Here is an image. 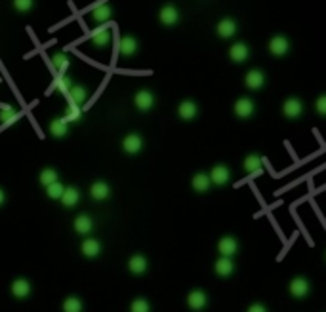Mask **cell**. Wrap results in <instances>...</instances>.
I'll use <instances>...</instances> for the list:
<instances>
[{
	"mask_svg": "<svg viewBox=\"0 0 326 312\" xmlns=\"http://www.w3.org/2000/svg\"><path fill=\"white\" fill-rule=\"evenodd\" d=\"M128 268H130V272L134 274H143L147 270V259L143 255H134L128 261Z\"/></svg>",
	"mask_w": 326,
	"mask_h": 312,
	"instance_id": "obj_28",
	"label": "cell"
},
{
	"mask_svg": "<svg viewBox=\"0 0 326 312\" xmlns=\"http://www.w3.org/2000/svg\"><path fill=\"white\" fill-rule=\"evenodd\" d=\"M244 84H246V88H250V90H260V88L265 84V74H263L260 69L248 70L246 76H244Z\"/></svg>",
	"mask_w": 326,
	"mask_h": 312,
	"instance_id": "obj_16",
	"label": "cell"
},
{
	"mask_svg": "<svg viewBox=\"0 0 326 312\" xmlns=\"http://www.w3.org/2000/svg\"><path fill=\"white\" fill-rule=\"evenodd\" d=\"M65 187L59 183V181H56V183H52V185H48L46 187V196L48 198H52V200H59L61 198V194H63Z\"/></svg>",
	"mask_w": 326,
	"mask_h": 312,
	"instance_id": "obj_33",
	"label": "cell"
},
{
	"mask_svg": "<svg viewBox=\"0 0 326 312\" xmlns=\"http://www.w3.org/2000/svg\"><path fill=\"white\" fill-rule=\"evenodd\" d=\"M40 183L44 185V187H48V185H52V183H56V181H59V175H57V172L54 170V168H44L42 172H40Z\"/></svg>",
	"mask_w": 326,
	"mask_h": 312,
	"instance_id": "obj_30",
	"label": "cell"
},
{
	"mask_svg": "<svg viewBox=\"0 0 326 312\" xmlns=\"http://www.w3.org/2000/svg\"><path fill=\"white\" fill-rule=\"evenodd\" d=\"M50 133H52L54 137H57V139H61V137H65V135L69 133V124L65 122L63 118H54V120L50 122Z\"/></svg>",
	"mask_w": 326,
	"mask_h": 312,
	"instance_id": "obj_25",
	"label": "cell"
},
{
	"mask_svg": "<svg viewBox=\"0 0 326 312\" xmlns=\"http://www.w3.org/2000/svg\"><path fill=\"white\" fill-rule=\"evenodd\" d=\"M32 6H34V0H14V8H16V12H21V14H27Z\"/></svg>",
	"mask_w": 326,
	"mask_h": 312,
	"instance_id": "obj_37",
	"label": "cell"
},
{
	"mask_svg": "<svg viewBox=\"0 0 326 312\" xmlns=\"http://www.w3.org/2000/svg\"><path fill=\"white\" fill-rule=\"evenodd\" d=\"M215 32H218V36H222V38H231V36L237 32V21L231 19V17H223L222 21L218 23V27H215Z\"/></svg>",
	"mask_w": 326,
	"mask_h": 312,
	"instance_id": "obj_12",
	"label": "cell"
},
{
	"mask_svg": "<svg viewBox=\"0 0 326 312\" xmlns=\"http://www.w3.org/2000/svg\"><path fill=\"white\" fill-rule=\"evenodd\" d=\"M63 312H82V301L79 297H67L63 301Z\"/></svg>",
	"mask_w": 326,
	"mask_h": 312,
	"instance_id": "obj_32",
	"label": "cell"
},
{
	"mask_svg": "<svg viewBox=\"0 0 326 312\" xmlns=\"http://www.w3.org/2000/svg\"><path fill=\"white\" fill-rule=\"evenodd\" d=\"M208 177H210V183H214L218 187H223V185H227L231 179V170L227 168L225 164H218L212 168V172L208 173Z\"/></svg>",
	"mask_w": 326,
	"mask_h": 312,
	"instance_id": "obj_1",
	"label": "cell"
},
{
	"mask_svg": "<svg viewBox=\"0 0 326 312\" xmlns=\"http://www.w3.org/2000/svg\"><path fill=\"white\" fill-rule=\"evenodd\" d=\"M248 312H267V308L263 306V304H260V303H256V304H252L250 308H248Z\"/></svg>",
	"mask_w": 326,
	"mask_h": 312,
	"instance_id": "obj_39",
	"label": "cell"
},
{
	"mask_svg": "<svg viewBox=\"0 0 326 312\" xmlns=\"http://www.w3.org/2000/svg\"><path fill=\"white\" fill-rule=\"evenodd\" d=\"M4 202H6V194H4V190L0 188V206H2Z\"/></svg>",
	"mask_w": 326,
	"mask_h": 312,
	"instance_id": "obj_40",
	"label": "cell"
},
{
	"mask_svg": "<svg viewBox=\"0 0 326 312\" xmlns=\"http://www.w3.org/2000/svg\"><path fill=\"white\" fill-rule=\"evenodd\" d=\"M111 17H113V8L107 2H103V4H99V6H96V8L92 10V19H94L96 23H105V21H109Z\"/></svg>",
	"mask_w": 326,
	"mask_h": 312,
	"instance_id": "obj_19",
	"label": "cell"
},
{
	"mask_svg": "<svg viewBox=\"0 0 326 312\" xmlns=\"http://www.w3.org/2000/svg\"><path fill=\"white\" fill-rule=\"evenodd\" d=\"M193 188L197 190V192H206L208 188H210V177H208V173H195V177L191 181Z\"/></svg>",
	"mask_w": 326,
	"mask_h": 312,
	"instance_id": "obj_27",
	"label": "cell"
},
{
	"mask_svg": "<svg viewBox=\"0 0 326 312\" xmlns=\"http://www.w3.org/2000/svg\"><path fill=\"white\" fill-rule=\"evenodd\" d=\"M262 164H263L262 156L248 154L246 158H244V172H248V173L260 172V170H262Z\"/></svg>",
	"mask_w": 326,
	"mask_h": 312,
	"instance_id": "obj_29",
	"label": "cell"
},
{
	"mask_svg": "<svg viewBox=\"0 0 326 312\" xmlns=\"http://www.w3.org/2000/svg\"><path fill=\"white\" fill-rule=\"evenodd\" d=\"M317 112L320 116H324L326 114V95H320L317 99Z\"/></svg>",
	"mask_w": 326,
	"mask_h": 312,
	"instance_id": "obj_38",
	"label": "cell"
},
{
	"mask_svg": "<svg viewBox=\"0 0 326 312\" xmlns=\"http://www.w3.org/2000/svg\"><path fill=\"white\" fill-rule=\"evenodd\" d=\"M282 112H284V116L290 118V120L300 118L303 114L302 99H298V97H288L286 101H284V105H282Z\"/></svg>",
	"mask_w": 326,
	"mask_h": 312,
	"instance_id": "obj_4",
	"label": "cell"
},
{
	"mask_svg": "<svg viewBox=\"0 0 326 312\" xmlns=\"http://www.w3.org/2000/svg\"><path fill=\"white\" fill-rule=\"evenodd\" d=\"M52 63H54V67H56L61 74H65V70L69 69V65H71V61H69V57L65 54H56L52 55Z\"/></svg>",
	"mask_w": 326,
	"mask_h": 312,
	"instance_id": "obj_31",
	"label": "cell"
},
{
	"mask_svg": "<svg viewBox=\"0 0 326 312\" xmlns=\"http://www.w3.org/2000/svg\"><path fill=\"white\" fill-rule=\"evenodd\" d=\"M29 293H31V284H29V280L17 278V280L12 282V295L16 297V299H25V297H29Z\"/></svg>",
	"mask_w": 326,
	"mask_h": 312,
	"instance_id": "obj_18",
	"label": "cell"
},
{
	"mask_svg": "<svg viewBox=\"0 0 326 312\" xmlns=\"http://www.w3.org/2000/svg\"><path fill=\"white\" fill-rule=\"evenodd\" d=\"M75 232L77 234H82V236H86V234L92 232V228H94V221L88 217V215H79V217L75 219Z\"/></svg>",
	"mask_w": 326,
	"mask_h": 312,
	"instance_id": "obj_23",
	"label": "cell"
},
{
	"mask_svg": "<svg viewBox=\"0 0 326 312\" xmlns=\"http://www.w3.org/2000/svg\"><path fill=\"white\" fill-rule=\"evenodd\" d=\"M82 118V109L80 107H69L67 109V112H65V116H63V120L69 124V122H77V120H80Z\"/></svg>",
	"mask_w": 326,
	"mask_h": 312,
	"instance_id": "obj_35",
	"label": "cell"
},
{
	"mask_svg": "<svg viewBox=\"0 0 326 312\" xmlns=\"http://www.w3.org/2000/svg\"><path fill=\"white\" fill-rule=\"evenodd\" d=\"M122 148L128 154H137L143 148V139L139 133H128L126 137L122 139Z\"/></svg>",
	"mask_w": 326,
	"mask_h": 312,
	"instance_id": "obj_5",
	"label": "cell"
},
{
	"mask_svg": "<svg viewBox=\"0 0 326 312\" xmlns=\"http://www.w3.org/2000/svg\"><path fill=\"white\" fill-rule=\"evenodd\" d=\"M214 270H215V274H218V276L227 278V276H231V274H233V270H235V263H233L229 257H220L218 261H215Z\"/></svg>",
	"mask_w": 326,
	"mask_h": 312,
	"instance_id": "obj_21",
	"label": "cell"
},
{
	"mask_svg": "<svg viewBox=\"0 0 326 312\" xmlns=\"http://www.w3.org/2000/svg\"><path fill=\"white\" fill-rule=\"evenodd\" d=\"M309 282L305 280V278H294V280H290V286H288V291H290V295L298 297V299H303V297L309 293Z\"/></svg>",
	"mask_w": 326,
	"mask_h": 312,
	"instance_id": "obj_9",
	"label": "cell"
},
{
	"mask_svg": "<svg viewBox=\"0 0 326 312\" xmlns=\"http://www.w3.org/2000/svg\"><path fill=\"white\" fill-rule=\"evenodd\" d=\"M208 303V297L202 289H193L191 293L187 295V304L191 306L193 310H202Z\"/></svg>",
	"mask_w": 326,
	"mask_h": 312,
	"instance_id": "obj_15",
	"label": "cell"
},
{
	"mask_svg": "<svg viewBox=\"0 0 326 312\" xmlns=\"http://www.w3.org/2000/svg\"><path fill=\"white\" fill-rule=\"evenodd\" d=\"M130 312H151V306H149V301L143 299V297H137L132 301L130 304Z\"/></svg>",
	"mask_w": 326,
	"mask_h": 312,
	"instance_id": "obj_34",
	"label": "cell"
},
{
	"mask_svg": "<svg viewBox=\"0 0 326 312\" xmlns=\"http://www.w3.org/2000/svg\"><path fill=\"white\" fill-rule=\"evenodd\" d=\"M82 255H86V257H97L99 253H101V244L97 242L96 238H86L84 242H82Z\"/></svg>",
	"mask_w": 326,
	"mask_h": 312,
	"instance_id": "obj_22",
	"label": "cell"
},
{
	"mask_svg": "<svg viewBox=\"0 0 326 312\" xmlns=\"http://www.w3.org/2000/svg\"><path fill=\"white\" fill-rule=\"evenodd\" d=\"M137 48H139V44H137V38L135 36H132V34H126V36H122L119 42V52L120 55H124V57H132V55L137 52Z\"/></svg>",
	"mask_w": 326,
	"mask_h": 312,
	"instance_id": "obj_11",
	"label": "cell"
},
{
	"mask_svg": "<svg viewBox=\"0 0 326 312\" xmlns=\"http://www.w3.org/2000/svg\"><path fill=\"white\" fill-rule=\"evenodd\" d=\"M54 86H56L59 92H63V94L67 95L69 88L73 86V82H71V78L67 76V74H59V78L56 80V84H54Z\"/></svg>",
	"mask_w": 326,
	"mask_h": 312,
	"instance_id": "obj_36",
	"label": "cell"
},
{
	"mask_svg": "<svg viewBox=\"0 0 326 312\" xmlns=\"http://www.w3.org/2000/svg\"><path fill=\"white\" fill-rule=\"evenodd\" d=\"M90 36H92V42H94L96 48H107L109 42H111V31L107 27H97V29L92 31Z\"/></svg>",
	"mask_w": 326,
	"mask_h": 312,
	"instance_id": "obj_13",
	"label": "cell"
},
{
	"mask_svg": "<svg viewBox=\"0 0 326 312\" xmlns=\"http://www.w3.org/2000/svg\"><path fill=\"white\" fill-rule=\"evenodd\" d=\"M288 50H290V42H288V38L284 34H275V36L269 40V52L275 55V57L286 55Z\"/></svg>",
	"mask_w": 326,
	"mask_h": 312,
	"instance_id": "obj_3",
	"label": "cell"
},
{
	"mask_svg": "<svg viewBox=\"0 0 326 312\" xmlns=\"http://www.w3.org/2000/svg\"><path fill=\"white\" fill-rule=\"evenodd\" d=\"M229 57L231 61L235 63H244L248 57H250V48H248L244 42H235V44L229 48Z\"/></svg>",
	"mask_w": 326,
	"mask_h": 312,
	"instance_id": "obj_10",
	"label": "cell"
},
{
	"mask_svg": "<svg viewBox=\"0 0 326 312\" xmlns=\"http://www.w3.org/2000/svg\"><path fill=\"white\" fill-rule=\"evenodd\" d=\"M19 120V112H17L12 105H6V107H2V110H0V122L4 126H10L14 124V122H17Z\"/></svg>",
	"mask_w": 326,
	"mask_h": 312,
	"instance_id": "obj_26",
	"label": "cell"
},
{
	"mask_svg": "<svg viewBox=\"0 0 326 312\" xmlns=\"http://www.w3.org/2000/svg\"><path fill=\"white\" fill-rule=\"evenodd\" d=\"M233 110H235V114H237L239 118H250L252 114H254L256 105H254V101H252L250 97H240V99H237V101H235V107H233Z\"/></svg>",
	"mask_w": 326,
	"mask_h": 312,
	"instance_id": "obj_7",
	"label": "cell"
},
{
	"mask_svg": "<svg viewBox=\"0 0 326 312\" xmlns=\"http://www.w3.org/2000/svg\"><path fill=\"white\" fill-rule=\"evenodd\" d=\"M159 21L162 25H166V27H174L179 21V12H177L174 4H164L159 10Z\"/></svg>",
	"mask_w": 326,
	"mask_h": 312,
	"instance_id": "obj_2",
	"label": "cell"
},
{
	"mask_svg": "<svg viewBox=\"0 0 326 312\" xmlns=\"http://www.w3.org/2000/svg\"><path fill=\"white\" fill-rule=\"evenodd\" d=\"M69 99H71V105L73 107H82V103H86L88 99V92L84 86H71L69 88Z\"/></svg>",
	"mask_w": 326,
	"mask_h": 312,
	"instance_id": "obj_17",
	"label": "cell"
},
{
	"mask_svg": "<svg viewBox=\"0 0 326 312\" xmlns=\"http://www.w3.org/2000/svg\"><path fill=\"white\" fill-rule=\"evenodd\" d=\"M61 204H63L65 208H73V206H77L79 204V200H80V192H79V188H75V187H65V190H63V194H61Z\"/></svg>",
	"mask_w": 326,
	"mask_h": 312,
	"instance_id": "obj_24",
	"label": "cell"
},
{
	"mask_svg": "<svg viewBox=\"0 0 326 312\" xmlns=\"http://www.w3.org/2000/svg\"><path fill=\"white\" fill-rule=\"evenodd\" d=\"M218 250L222 253V257H233L239 251V242L233 236H223L222 240L218 242Z\"/></svg>",
	"mask_w": 326,
	"mask_h": 312,
	"instance_id": "obj_8",
	"label": "cell"
},
{
	"mask_svg": "<svg viewBox=\"0 0 326 312\" xmlns=\"http://www.w3.org/2000/svg\"><path fill=\"white\" fill-rule=\"evenodd\" d=\"M90 194L94 200H107L109 194H111V188L105 181H96L92 187H90Z\"/></svg>",
	"mask_w": 326,
	"mask_h": 312,
	"instance_id": "obj_20",
	"label": "cell"
},
{
	"mask_svg": "<svg viewBox=\"0 0 326 312\" xmlns=\"http://www.w3.org/2000/svg\"><path fill=\"white\" fill-rule=\"evenodd\" d=\"M134 103L141 112H147V110H151L153 105H155V95H153V92H149V90H139V92L134 95Z\"/></svg>",
	"mask_w": 326,
	"mask_h": 312,
	"instance_id": "obj_6",
	"label": "cell"
},
{
	"mask_svg": "<svg viewBox=\"0 0 326 312\" xmlns=\"http://www.w3.org/2000/svg\"><path fill=\"white\" fill-rule=\"evenodd\" d=\"M177 114H179L182 120H193V118L199 114V107H197V103L193 101V99H185V101L179 103Z\"/></svg>",
	"mask_w": 326,
	"mask_h": 312,
	"instance_id": "obj_14",
	"label": "cell"
}]
</instances>
